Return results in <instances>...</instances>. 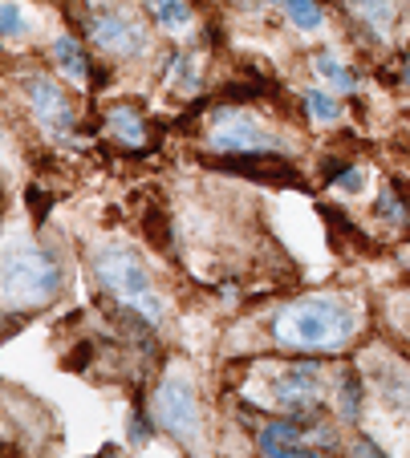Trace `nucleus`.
Instances as JSON below:
<instances>
[{
  "mask_svg": "<svg viewBox=\"0 0 410 458\" xmlns=\"http://www.w3.org/2000/svg\"><path fill=\"white\" fill-rule=\"evenodd\" d=\"M358 333V309L341 296H301L285 304L272 320L277 345L297 349V353H337Z\"/></svg>",
  "mask_w": 410,
  "mask_h": 458,
  "instance_id": "f257e3e1",
  "label": "nucleus"
},
{
  "mask_svg": "<svg viewBox=\"0 0 410 458\" xmlns=\"http://www.w3.org/2000/svg\"><path fill=\"white\" fill-rule=\"evenodd\" d=\"M62 293V268L49 251L29 240H13L0 256V301L13 309H37Z\"/></svg>",
  "mask_w": 410,
  "mask_h": 458,
  "instance_id": "f03ea898",
  "label": "nucleus"
},
{
  "mask_svg": "<svg viewBox=\"0 0 410 458\" xmlns=\"http://www.w3.org/2000/svg\"><path fill=\"white\" fill-rule=\"evenodd\" d=\"M98 268V280H102V288L114 296V301H123L126 309H134L142 320H150V325H158V320L167 317V301L158 296L155 280H150L147 264L139 259V251L131 248H106L102 256L94 259Z\"/></svg>",
  "mask_w": 410,
  "mask_h": 458,
  "instance_id": "7ed1b4c3",
  "label": "nucleus"
},
{
  "mask_svg": "<svg viewBox=\"0 0 410 458\" xmlns=\"http://www.w3.org/2000/svg\"><path fill=\"white\" fill-rule=\"evenodd\" d=\"M208 147L219 155H269V150H280V134L264 126L256 114L224 106L208 122Z\"/></svg>",
  "mask_w": 410,
  "mask_h": 458,
  "instance_id": "20e7f679",
  "label": "nucleus"
},
{
  "mask_svg": "<svg viewBox=\"0 0 410 458\" xmlns=\"http://www.w3.org/2000/svg\"><path fill=\"white\" fill-rule=\"evenodd\" d=\"M155 418L175 438H195L200 434V402H195V389L184 373H167L163 386L155 389Z\"/></svg>",
  "mask_w": 410,
  "mask_h": 458,
  "instance_id": "39448f33",
  "label": "nucleus"
},
{
  "mask_svg": "<svg viewBox=\"0 0 410 458\" xmlns=\"http://www.w3.org/2000/svg\"><path fill=\"white\" fill-rule=\"evenodd\" d=\"M269 402L277 410H288V414L313 410L317 402H321V369H317L313 361L277 369L269 381Z\"/></svg>",
  "mask_w": 410,
  "mask_h": 458,
  "instance_id": "423d86ee",
  "label": "nucleus"
},
{
  "mask_svg": "<svg viewBox=\"0 0 410 458\" xmlns=\"http://www.w3.org/2000/svg\"><path fill=\"white\" fill-rule=\"evenodd\" d=\"M25 98H29V110H33V118H37V126L45 130V134H53V139H65L73 130V102H70V94H65L62 86L53 78H29V86H25Z\"/></svg>",
  "mask_w": 410,
  "mask_h": 458,
  "instance_id": "0eeeda50",
  "label": "nucleus"
},
{
  "mask_svg": "<svg viewBox=\"0 0 410 458\" xmlns=\"http://www.w3.org/2000/svg\"><path fill=\"white\" fill-rule=\"evenodd\" d=\"M317 442H329V438H317ZM297 422H269L256 434L261 458H325V450Z\"/></svg>",
  "mask_w": 410,
  "mask_h": 458,
  "instance_id": "6e6552de",
  "label": "nucleus"
},
{
  "mask_svg": "<svg viewBox=\"0 0 410 458\" xmlns=\"http://www.w3.org/2000/svg\"><path fill=\"white\" fill-rule=\"evenodd\" d=\"M90 33H94V41L102 45L110 57H139V53L147 49L142 25L139 21H131L126 13H102V17H94Z\"/></svg>",
  "mask_w": 410,
  "mask_h": 458,
  "instance_id": "1a4fd4ad",
  "label": "nucleus"
},
{
  "mask_svg": "<svg viewBox=\"0 0 410 458\" xmlns=\"http://www.w3.org/2000/svg\"><path fill=\"white\" fill-rule=\"evenodd\" d=\"M378 394H382V402L390 410H402V414H410V369L398 361H386V369L374 377Z\"/></svg>",
  "mask_w": 410,
  "mask_h": 458,
  "instance_id": "9d476101",
  "label": "nucleus"
},
{
  "mask_svg": "<svg viewBox=\"0 0 410 458\" xmlns=\"http://www.w3.org/2000/svg\"><path fill=\"white\" fill-rule=\"evenodd\" d=\"M346 9L374 37H386L394 29V17H398V0H346Z\"/></svg>",
  "mask_w": 410,
  "mask_h": 458,
  "instance_id": "9b49d317",
  "label": "nucleus"
},
{
  "mask_svg": "<svg viewBox=\"0 0 410 458\" xmlns=\"http://www.w3.org/2000/svg\"><path fill=\"white\" fill-rule=\"evenodd\" d=\"M106 130H110L123 147H142V142H147V118H142L134 106H114V110L106 114Z\"/></svg>",
  "mask_w": 410,
  "mask_h": 458,
  "instance_id": "f8f14e48",
  "label": "nucleus"
},
{
  "mask_svg": "<svg viewBox=\"0 0 410 458\" xmlns=\"http://www.w3.org/2000/svg\"><path fill=\"white\" fill-rule=\"evenodd\" d=\"M53 61H57V70L65 73L70 81H78V86H86L90 81V57H86V49H81L73 37H57L53 41Z\"/></svg>",
  "mask_w": 410,
  "mask_h": 458,
  "instance_id": "ddd939ff",
  "label": "nucleus"
},
{
  "mask_svg": "<svg viewBox=\"0 0 410 458\" xmlns=\"http://www.w3.org/2000/svg\"><path fill=\"white\" fill-rule=\"evenodd\" d=\"M150 13H155V21L167 33H187L195 25V13L187 0H150Z\"/></svg>",
  "mask_w": 410,
  "mask_h": 458,
  "instance_id": "4468645a",
  "label": "nucleus"
},
{
  "mask_svg": "<svg viewBox=\"0 0 410 458\" xmlns=\"http://www.w3.org/2000/svg\"><path fill=\"white\" fill-rule=\"evenodd\" d=\"M313 70L321 73V78L329 81L333 89H341V94H354V73H349L346 65L333 57V53H317V57H313Z\"/></svg>",
  "mask_w": 410,
  "mask_h": 458,
  "instance_id": "2eb2a0df",
  "label": "nucleus"
},
{
  "mask_svg": "<svg viewBox=\"0 0 410 458\" xmlns=\"http://www.w3.org/2000/svg\"><path fill=\"white\" fill-rule=\"evenodd\" d=\"M285 13H288V21H293L297 29H305V33L321 29V21H325V13H321L317 0H285Z\"/></svg>",
  "mask_w": 410,
  "mask_h": 458,
  "instance_id": "dca6fc26",
  "label": "nucleus"
},
{
  "mask_svg": "<svg viewBox=\"0 0 410 458\" xmlns=\"http://www.w3.org/2000/svg\"><path fill=\"white\" fill-rule=\"evenodd\" d=\"M305 110H309V118L325 122V126L341 118V102H337V98H329L325 89H309V94H305Z\"/></svg>",
  "mask_w": 410,
  "mask_h": 458,
  "instance_id": "f3484780",
  "label": "nucleus"
},
{
  "mask_svg": "<svg viewBox=\"0 0 410 458\" xmlns=\"http://www.w3.org/2000/svg\"><path fill=\"white\" fill-rule=\"evenodd\" d=\"M29 25H25V13H21V4H13V0H0V37H25Z\"/></svg>",
  "mask_w": 410,
  "mask_h": 458,
  "instance_id": "a211bd4d",
  "label": "nucleus"
},
{
  "mask_svg": "<svg viewBox=\"0 0 410 458\" xmlns=\"http://www.w3.org/2000/svg\"><path fill=\"white\" fill-rule=\"evenodd\" d=\"M333 187H337V191H349V195H358V191L366 187V174H362L358 166H349V171L337 174V182H333Z\"/></svg>",
  "mask_w": 410,
  "mask_h": 458,
  "instance_id": "6ab92c4d",
  "label": "nucleus"
},
{
  "mask_svg": "<svg viewBox=\"0 0 410 458\" xmlns=\"http://www.w3.org/2000/svg\"><path fill=\"white\" fill-rule=\"evenodd\" d=\"M131 438H134V442H147V438H150V426H147V418H134V430H131Z\"/></svg>",
  "mask_w": 410,
  "mask_h": 458,
  "instance_id": "aec40b11",
  "label": "nucleus"
},
{
  "mask_svg": "<svg viewBox=\"0 0 410 458\" xmlns=\"http://www.w3.org/2000/svg\"><path fill=\"white\" fill-rule=\"evenodd\" d=\"M358 458H382V450L374 442H358Z\"/></svg>",
  "mask_w": 410,
  "mask_h": 458,
  "instance_id": "412c9836",
  "label": "nucleus"
},
{
  "mask_svg": "<svg viewBox=\"0 0 410 458\" xmlns=\"http://www.w3.org/2000/svg\"><path fill=\"white\" fill-rule=\"evenodd\" d=\"M402 86L410 89V57H406V65H402Z\"/></svg>",
  "mask_w": 410,
  "mask_h": 458,
  "instance_id": "4be33fe9",
  "label": "nucleus"
},
{
  "mask_svg": "<svg viewBox=\"0 0 410 458\" xmlns=\"http://www.w3.org/2000/svg\"><path fill=\"white\" fill-rule=\"evenodd\" d=\"M98 458H126V454H123V450H102Z\"/></svg>",
  "mask_w": 410,
  "mask_h": 458,
  "instance_id": "5701e85b",
  "label": "nucleus"
},
{
  "mask_svg": "<svg viewBox=\"0 0 410 458\" xmlns=\"http://www.w3.org/2000/svg\"><path fill=\"white\" fill-rule=\"evenodd\" d=\"M277 4H285V0H277Z\"/></svg>",
  "mask_w": 410,
  "mask_h": 458,
  "instance_id": "b1692460",
  "label": "nucleus"
}]
</instances>
